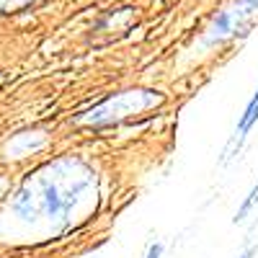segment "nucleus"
I'll list each match as a JSON object with an SVG mask.
<instances>
[{
  "label": "nucleus",
  "mask_w": 258,
  "mask_h": 258,
  "mask_svg": "<svg viewBox=\"0 0 258 258\" xmlns=\"http://www.w3.org/2000/svg\"><path fill=\"white\" fill-rule=\"evenodd\" d=\"M96 183V173L80 158H59L47 163L34 178L18 188L13 212L24 220L47 217L52 225L64 227L73 212Z\"/></svg>",
  "instance_id": "nucleus-1"
},
{
  "label": "nucleus",
  "mask_w": 258,
  "mask_h": 258,
  "mask_svg": "<svg viewBox=\"0 0 258 258\" xmlns=\"http://www.w3.org/2000/svg\"><path fill=\"white\" fill-rule=\"evenodd\" d=\"M258 124V91L250 96V101L245 103V109L238 119V126H235V135H232V145H243V140L250 135V129Z\"/></svg>",
  "instance_id": "nucleus-4"
},
{
  "label": "nucleus",
  "mask_w": 258,
  "mask_h": 258,
  "mask_svg": "<svg viewBox=\"0 0 258 258\" xmlns=\"http://www.w3.org/2000/svg\"><path fill=\"white\" fill-rule=\"evenodd\" d=\"M258 207V181L253 183V188L248 191V197L240 202V207H238V212H235V217H232V222L235 225H240V222H245L248 217H250V212Z\"/></svg>",
  "instance_id": "nucleus-5"
},
{
  "label": "nucleus",
  "mask_w": 258,
  "mask_h": 258,
  "mask_svg": "<svg viewBox=\"0 0 258 258\" xmlns=\"http://www.w3.org/2000/svg\"><path fill=\"white\" fill-rule=\"evenodd\" d=\"M255 253H258V248H255V245H248V248H245V250H243L238 258H253Z\"/></svg>",
  "instance_id": "nucleus-7"
},
{
  "label": "nucleus",
  "mask_w": 258,
  "mask_h": 258,
  "mask_svg": "<svg viewBox=\"0 0 258 258\" xmlns=\"http://www.w3.org/2000/svg\"><path fill=\"white\" fill-rule=\"evenodd\" d=\"M145 258H163V243H160V240H155V243H150V248H147Z\"/></svg>",
  "instance_id": "nucleus-6"
},
{
  "label": "nucleus",
  "mask_w": 258,
  "mask_h": 258,
  "mask_svg": "<svg viewBox=\"0 0 258 258\" xmlns=\"http://www.w3.org/2000/svg\"><path fill=\"white\" fill-rule=\"evenodd\" d=\"M160 101H163V96L158 91H124V93H114L106 101H101L91 111L80 114L75 121L88 124V126H111V124H119L129 116L140 114V111H147L150 106H155Z\"/></svg>",
  "instance_id": "nucleus-2"
},
{
  "label": "nucleus",
  "mask_w": 258,
  "mask_h": 258,
  "mask_svg": "<svg viewBox=\"0 0 258 258\" xmlns=\"http://www.w3.org/2000/svg\"><path fill=\"white\" fill-rule=\"evenodd\" d=\"M258 13V0H235V3L225 11H220L214 16L212 26L207 29L202 44L204 47H214L220 41L230 39V36H245L250 29V16Z\"/></svg>",
  "instance_id": "nucleus-3"
}]
</instances>
